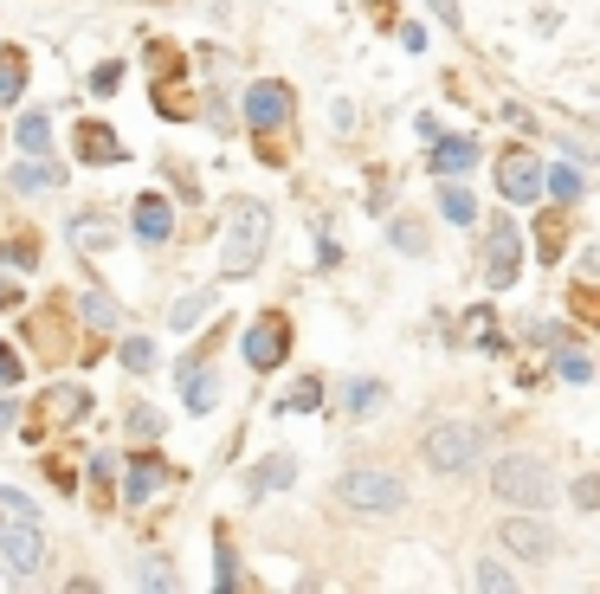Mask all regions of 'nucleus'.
I'll return each instance as SVG.
<instances>
[{
    "mask_svg": "<svg viewBox=\"0 0 600 594\" xmlns=\"http://www.w3.org/2000/svg\"><path fill=\"white\" fill-rule=\"evenodd\" d=\"M266 246H271V214L259 201H233L226 221H220V265H226L233 278H246V272L266 259Z\"/></svg>",
    "mask_w": 600,
    "mask_h": 594,
    "instance_id": "1",
    "label": "nucleus"
},
{
    "mask_svg": "<svg viewBox=\"0 0 600 594\" xmlns=\"http://www.w3.org/2000/svg\"><path fill=\"white\" fill-rule=\"evenodd\" d=\"M491 491L504 504H517V511H549L555 504V472L542 459H530V452H510V459L491 465Z\"/></svg>",
    "mask_w": 600,
    "mask_h": 594,
    "instance_id": "2",
    "label": "nucleus"
},
{
    "mask_svg": "<svg viewBox=\"0 0 600 594\" xmlns=\"http://www.w3.org/2000/svg\"><path fill=\"white\" fill-rule=\"evenodd\" d=\"M336 491H342V504L362 511V518H395L400 504H407V485H400L388 465H349Z\"/></svg>",
    "mask_w": 600,
    "mask_h": 594,
    "instance_id": "3",
    "label": "nucleus"
},
{
    "mask_svg": "<svg viewBox=\"0 0 600 594\" xmlns=\"http://www.w3.org/2000/svg\"><path fill=\"white\" fill-rule=\"evenodd\" d=\"M517 272H523V239H517V226L491 221V233H484V285L504 292V285H517Z\"/></svg>",
    "mask_w": 600,
    "mask_h": 594,
    "instance_id": "4",
    "label": "nucleus"
},
{
    "mask_svg": "<svg viewBox=\"0 0 600 594\" xmlns=\"http://www.w3.org/2000/svg\"><path fill=\"white\" fill-rule=\"evenodd\" d=\"M426 465H439V472H466V465H478V427H459V420L433 427V433H426Z\"/></svg>",
    "mask_w": 600,
    "mask_h": 594,
    "instance_id": "5",
    "label": "nucleus"
},
{
    "mask_svg": "<svg viewBox=\"0 0 600 594\" xmlns=\"http://www.w3.org/2000/svg\"><path fill=\"white\" fill-rule=\"evenodd\" d=\"M246 123H252L259 136H278V130L291 123V84H278V78H259V84L246 91Z\"/></svg>",
    "mask_w": 600,
    "mask_h": 594,
    "instance_id": "6",
    "label": "nucleus"
},
{
    "mask_svg": "<svg viewBox=\"0 0 600 594\" xmlns=\"http://www.w3.org/2000/svg\"><path fill=\"white\" fill-rule=\"evenodd\" d=\"M497 188H504V201L530 207L536 194H542V162H536L530 148H504L497 155Z\"/></svg>",
    "mask_w": 600,
    "mask_h": 594,
    "instance_id": "7",
    "label": "nucleus"
},
{
    "mask_svg": "<svg viewBox=\"0 0 600 594\" xmlns=\"http://www.w3.org/2000/svg\"><path fill=\"white\" fill-rule=\"evenodd\" d=\"M0 556H7L13 575L46 569V536H39V523H7V530H0Z\"/></svg>",
    "mask_w": 600,
    "mask_h": 594,
    "instance_id": "8",
    "label": "nucleus"
},
{
    "mask_svg": "<svg viewBox=\"0 0 600 594\" xmlns=\"http://www.w3.org/2000/svg\"><path fill=\"white\" fill-rule=\"evenodd\" d=\"M504 549L523 556V562H549V556H555V530L542 518H530V511H523V518H504Z\"/></svg>",
    "mask_w": 600,
    "mask_h": 594,
    "instance_id": "9",
    "label": "nucleus"
},
{
    "mask_svg": "<svg viewBox=\"0 0 600 594\" xmlns=\"http://www.w3.org/2000/svg\"><path fill=\"white\" fill-rule=\"evenodd\" d=\"M284 349H291V323H284V317H259V323L246 330V363H252V369H278Z\"/></svg>",
    "mask_w": 600,
    "mask_h": 594,
    "instance_id": "10",
    "label": "nucleus"
},
{
    "mask_svg": "<svg viewBox=\"0 0 600 594\" xmlns=\"http://www.w3.org/2000/svg\"><path fill=\"white\" fill-rule=\"evenodd\" d=\"M71 148H78L91 168H110V162H123V143H117V130H110V123H97V117H84V123L71 130Z\"/></svg>",
    "mask_w": 600,
    "mask_h": 594,
    "instance_id": "11",
    "label": "nucleus"
},
{
    "mask_svg": "<svg viewBox=\"0 0 600 594\" xmlns=\"http://www.w3.org/2000/svg\"><path fill=\"white\" fill-rule=\"evenodd\" d=\"M162 478H168V465H162L155 452H142V459H130V478H123V498H130V504H149V498L162 491Z\"/></svg>",
    "mask_w": 600,
    "mask_h": 594,
    "instance_id": "12",
    "label": "nucleus"
},
{
    "mask_svg": "<svg viewBox=\"0 0 600 594\" xmlns=\"http://www.w3.org/2000/svg\"><path fill=\"white\" fill-rule=\"evenodd\" d=\"M136 233H142L149 246H162V239L175 233V207H168L162 194H142V201H136Z\"/></svg>",
    "mask_w": 600,
    "mask_h": 594,
    "instance_id": "13",
    "label": "nucleus"
},
{
    "mask_svg": "<svg viewBox=\"0 0 600 594\" xmlns=\"http://www.w3.org/2000/svg\"><path fill=\"white\" fill-rule=\"evenodd\" d=\"M433 175H466L471 162H478V143H466V136H433Z\"/></svg>",
    "mask_w": 600,
    "mask_h": 594,
    "instance_id": "14",
    "label": "nucleus"
},
{
    "mask_svg": "<svg viewBox=\"0 0 600 594\" xmlns=\"http://www.w3.org/2000/svg\"><path fill=\"white\" fill-rule=\"evenodd\" d=\"M66 336H71V317H66V297H59V304H46V317H33V343H39L46 356H59Z\"/></svg>",
    "mask_w": 600,
    "mask_h": 594,
    "instance_id": "15",
    "label": "nucleus"
},
{
    "mask_svg": "<svg viewBox=\"0 0 600 594\" xmlns=\"http://www.w3.org/2000/svg\"><path fill=\"white\" fill-rule=\"evenodd\" d=\"M562 246H568V207H549V214L536 221V252H542V265H555Z\"/></svg>",
    "mask_w": 600,
    "mask_h": 594,
    "instance_id": "16",
    "label": "nucleus"
},
{
    "mask_svg": "<svg viewBox=\"0 0 600 594\" xmlns=\"http://www.w3.org/2000/svg\"><path fill=\"white\" fill-rule=\"evenodd\" d=\"M207 310H213V297H207V292L175 297V310H168V330H175V336H188V330H200V323H207Z\"/></svg>",
    "mask_w": 600,
    "mask_h": 594,
    "instance_id": "17",
    "label": "nucleus"
},
{
    "mask_svg": "<svg viewBox=\"0 0 600 594\" xmlns=\"http://www.w3.org/2000/svg\"><path fill=\"white\" fill-rule=\"evenodd\" d=\"M13 143L26 148V155H46V148H52V123H46V110H26V117L13 123Z\"/></svg>",
    "mask_w": 600,
    "mask_h": 594,
    "instance_id": "18",
    "label": "nucleus"
},
{
    "mask_svg": "<svg viewBox=\"0 0 600 594\" xmlns=\"http://www.w3.org/2000/svg\"><path fill=\"white\" fill-rule=\"evenodd\" d=\"M439 214H446L452 226H471V221H478V201H471L466 188H452V181H446V188H439Z\"/></svg>",
    "mask_w": 600,
    "mask_h": 594,
    "instance_id": "19",
    "label": "nucleus"
},
{
    "mask_svg": "<svg viewBox=\"0 0 600 594\" xmlns=\"http://www.w3.org/2000/svg\"><path fill=\"white\" fill-rule=\"evenodd\" d=\"M213 589L220 594L239 589V562H233V543H226V536H213Z\"/></svg>",
    "mask_w": 600,
    "mask_h": 594,
    "instance_id": "20",
    "label": "nucleus"
},
{
    "mask_svg": "<svg viewBox=\"0 0 600 594\" xmlns=\"http://www.w3.org/2000/svg\"><path fill=\"white\" fill-rule=\"evenodd\" d=\"M78 310H84L91 330H117V304H110V292H84L78 297Z\"/></svg>",
    "mask_w": 600,
    "mask_h": 594,
    "instance_id": "21",
    "label": "nucleus"
},
{
    "mask_svg": "<svg viewBox=\"0 0 600 594\" xmlns=\"http://www.w3.org/2000/svg\"><path fill=\"white\" fill-rule=\"evenodd\" d=\"M26 91V52H0V104H13Z\"/></svg>",
    "mask_w": 600,
    "mask_h": 594,
    "instance_id": "22",
    "label": "nucleus"
},
{
    "mask_svg": "<svg viewBox=\"0 0 600 594\" xmlns=\"http://www.w3.org/2000/svg\"><path fill=\"white\" fill-rule=\"evenodd\" d=\"M7 265H13V272H33V265H39V239H33L26 226L7 233Z\"/></svg>",
    "mask_w": 600,
    "mask_h": 594,
    "instance_id": "23",
    "label": "nucleus"
},
{
    "mask_svg": "<svg viewBox=\"0 0 600 594\" xmlns=\"http://www.w3.org/2000/svg\"><path fill=\"white\" fill-rule=\"evenodd\" d=\"M381 401H388V394H381V381H349V414H355V420H368Z\"/></svg>",
    "mask_w": 600,
    "mask_h": 594,
    "instance_id": "24",
    "label": "nucleus"
},
{
    "mask_svg": "<svg viewBox=\"0 0 600 594\" xmlns=\"http://www.w3.org/2000/svg\"><path fill=\"white\" fill-rule=\"evenodd\" d=\"M471 589L510 594V589H517V575H510V569H504V562H478V569H471Z\"/></svg>",
    "mask_w": 600,
    "mask_h": 594,
    "instance_id": "25",
    "label": "nucleus"
},
{
    "mask_svg": "<svg viewBox=\"0 0 600 594\" xmlns=\"http://www.w3.org/2000/svg\"><path fill=\"white\" fill-rule=\"evenodd\" d=\"M91 407V394L84 388H52V401H46V414H59V420H78Z\"/></svg>",
    "mask_w": 600,
    "mask_h": 594,
    "instance_id": "26",
    "label": "nucleus"
},
{
    "mask_svg": "<svg viewBox=\"0 0 600 594\" xmlns=\"http://www.w3.org/2000/svg\"><path fill=\"white\" fill-rule=\"evenodd\" d=\"M0 518H7V523H39V511H33V498H26V491L0 485Z\"/></svg>",
    "mask_w": 600,
    "mask_h": 594,
    "instance_id": "27",
    "label": "nucleus"
},
{
    "mask_svg": "<svg viewBox=\"0 0 600 594\" xmlns=\"http://www.w3.org/2000/svg\"><path fill=\"white\" fill-rule=\"evenodd\" d=\"M252 485H259V491H284V485H291V459H284V452H278V459H266V465L252 472Z\"/></svg>",
    "mask_w": 600,
    "mask_h": 594,
    "instance_id": "28",
    "label": "nucleus"
},
{
    "mask_svg": "<svg viewBox=\"0 0 600 594\" xmlns=\"http://www.w3.org/2000/svg\"><path fill=\"white\" fill-rule=\"evenodd\" d=\"M123 369H130V375L155 369V343H149V336H130V343H123Z\"/></svg>",
    "mask_w": 600,
    "mask_h": 594,
    "instance_id": "29",
    "label": "nucleus"
},
{
    "mask_svg": "<svg viewBox=\"0 0 600 594\" xmlns=\"http://www.w3.org/2000/svg\"><path fill=\"white\" fill-rule=\"evenodd\" d=\"M568 317H575V323H600V292H595V285H575V297H568Z\"/></svg>",
    "mask_w": 600,
    "mask_h": 594,
    "instance_id": "30",
    "label": "nucleus"
},
{
    "mask_svg": "<svg viewBox=\"0 0 600 594\" xmlns=\"http://www.w3.org/2000/svg\"><path fill=\"white\" fill-rule=\"evenodd\" d=\"M555 363H562V381H595V356L588 349H562Z\"/></svg>",
    "mask_w": 600,
    "mask_h": 594,
    "instance_id": "31",
    "label": "nucleus"
},
{
    "mask_svg": "<svg viewBox=\"0 0 600 594\" xmlns=\"http://www.w3.org/2000/svg\"><path fill=\"white\" fill-rule=\"evenodd\" d=\"M323 401V381H297L291 394H284V414H304V407H317Z\"/></svg>",
    "mask_w": 600,
    "mask_h": 594,
    "instance_id": "32",
    "label": "nucleus"
},
{
    "mask_svg": "<svg viewBox=\"0 0 600 594\" xmlns=\"http://www.w3.org/2000/svg\"><path fill=\"white\" fill-rule=\"evenodd\" d=\"M52 181H59V168H39V162L33 168H13V188H26V194L33 188H52Z\"/></svg>",
    "mask_w": 600,
    "mask_h": 594,
    "instance_id": "33",
    "label": "nucleus"
},
{
    "mask_svg": "<svg viewBox=\"0 0 600 594\" xmlns=\"http://www.w3.org/2000/svg\"><path fill=\"white\" fill-rule=\"evenodd\" d=\"M549 194H555V201H575V194H581V168H555V175H549Z\"/></svg>",
    "mask_w": 600,
    "mask_h": 594,
    "instance_id": "34",
    "label": "nucleus"
},
{
    "mask_svg": "<svg viewBox=\"0 0 600 594\" xmlns=\"http://www.w3.org/2000/svg\"><path fill=\"white\" fill-rule=\"evenodd\" d=\"M91 478H97V504H110V478H117V459H110V452H97V459H91Z\"/></svg>",
    "mask_w": 600,
    "mask_h": 594,
    "instance_id": "35",
    "label": "nucleus"
},
{
    "mask_svg": "<svg viewBox=\"0 0 600 594\" xmlns=\"http://www.w3.org/2000/svg\"><path fill=\"white\" fill-rule=\"evenodd\" d=\"M395 246L400 252H426V226L420 221H395Z\"/></svg>",
    "mask_w": 600,
    "mask_h": 594,
    "instance_id": "36",
    "label": "nucleus"
},
{
    "mask_svg": "<svg viewBox=\"0 0 600 594\" xmlns=\"http://www.w3.org/2000/svg\"><path fill=\"white\" fill-rule=\"evenodd\" d=\"M149 66H155V72H162V78H181V52L155 39V46H149Z\"/></svg>",
    "mask_w": 600,
    "mask_h": 594,
    "instance_id": "37",
    "label": "nucleus"
},
{
    "mask_svg": "<svg viewBox=\"0 0 600 594\" xmlns=\"http://www.w3.org/2000/svg\"><path fill=\"white\" fill-rule=\"evenodd\" d=\"M130 433L136 440H155V433H162V414H155V407H130Z\"/></svg>",
    "mask_w": 600,
    "mask_h": 594,
    "instance_id": "38",
    "label": "nucleus"
},
{
    "mask_svg": "<svg viewBox=\"0 0 600 594\" xmlns=\"http://www.w3.org/2000/svg\"><path fill=\"white\" fill-rule=\"evenodd\" d=\"M104 233H110V226L97 221V214H84V221H71V239H78V246H97Z\"/></svg>",
    "mask_w": 600,
    "mask_h": 594,
    "instance_id": "39",
    "label": "nucleus"
},
{
    "mask_svg": "<svg viewBox=\"0 0 600 594\" xmlns=\"http://www.w3.org/2000/svg\"><path fill=\"white\" fill-rule=\"evenodd\" d=\"M575 504H581V511H600V472L575 478Z\"/></svg>",
    "mask_w": 600,
    "mask_h": 594,
    "instance_id": "40",
    "label": "nucleus"
},
{
    "mask_svg": "<svg viewBox=\"0 0 600 594\" xmlns=\"http://www.w3.org/2000/svg\"><path fill=\"white\" fill-rule=\"evenodd\" d=\"M155 110H162V117H188V97H181V91H168V84H162V91H155Z\"/></svg>",
    "mask_w": 600,
    "mask_h": 594,
    "instance_id": "41",
    "label": "nucleus"
},
{
    "mask_svg": "<svg viewBox=\"0 0 600 594\" xmlns=\"http://www.w3.org/2000/svg\"><path fill=\"white\" fill-rule=\"evenodd\" d=\"M46 478H52L59 491H71V485H78V472H71L66 459H46Z\"/></svg>",
    "mask_w": 600,
    "mask_h": 594,
    "instance_id": "42",
    "label": "nucleus"
},
{
    "mask_svg": "<svg viewBox=\"0 0 600 594\" xmlns=\"http://www.w3.org/2000/svg\"><path fill=\"white\" fill-rule=\"evenodd\" d=\"M117 84H123V66H97L91 72V91H117Z\"/></svg>",
    "mask_w": 600,
    "mask_h": 594,
    "instance_id": "43",
    "label": "nucleus"
},
{
    "mask_svg": "<svg viewBox=\"0 0 600 594\" xmlns=\"http://www.w3.org/2000/svg\"><path fill=\"white\" fill-rule=\"evenodd\" d=\"M20 369H26V363H20V356H13V349L0 343V381H20Z\"/></svg>",
    "mask_w": 600,
    "mask_h": 594,
    "instance_id": "44",
    "label": "nucleus"
},
{
    "mask_svg": "<svg viewBox=\"0 0 600 594\" xmlns=\"http://www.w3.org/2000/svg\"><path fill=\"white\" fill-rule=\"evenodd\" d=\"M400 46L407 52H426V26H400Z\"/></svg>",
    "mask_w": 600,
    "mask_h": 594,
    "instance_id": "45",
    "label": "nucleus"
},
{
    "mask_svg": "<svg viewBox=\"0 0 600 594\" xmlns=\"http://www.w3.org/2000/svg\"><path fill=\"white\" fill-rule=\"evenodd\" d=\"M142 589H175V575H168V569H155V562H149V569H142Z\"/></svg>",
    "mask_w": 600,
    "mask_h": 594,
    "instance_id": "46",
    "label": "nucleus"
},
{
    "mask_svg": "<svg viewBox=\"0 0 600 594\" xmlns=\"http://www.w3.org/2000/svg\"><path fill=\"white\" fill-rule=\"evenodd\" d=\"M433 13H439L446 26H459V0H433Z\"/></svg>",
    "mask_w": 600,
    "mask_h": 594,
    "instance_id": "47",
    "label": "nucleus"
},
{
    "mask_svg": "<svg viewBox=\"0 0 600 594\" xmlns=\"http://www.w3.org/2000/svg\"><path fill=\"white\" fill-rule=\"evenodd\" d=\"M7 427H13V401H0V433H7Z\"/></svg>",
    "mask_w": 600,
    "mask_h": 594,
    "instance_id": "48",
    "label": "nucleus"
}]
</instances>
